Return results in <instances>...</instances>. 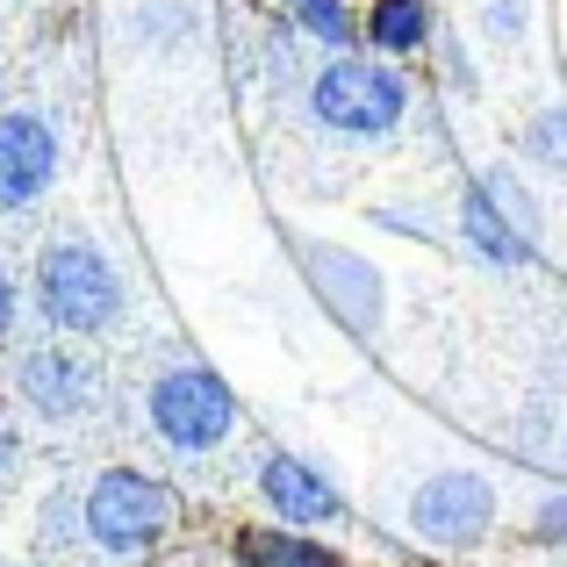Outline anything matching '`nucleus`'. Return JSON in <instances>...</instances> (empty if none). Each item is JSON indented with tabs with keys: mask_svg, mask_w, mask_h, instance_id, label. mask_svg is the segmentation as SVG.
I'll list each match as a JSON object with an SVG mask.
<instances>
[{
	"mask_svg": "<svg viewBox=\"0 0 567 567\" xmlns=\"http://www.w3.org/2000/svg\"><path fill=\"white\" fill-rule=\"evenodd\" d=\"M309 109H317V123L338 130V137H388V130L410 115V86H402V72L381 65V58L338 51L331 65L317 72V86H309Z\"/></svg>",
	"mask_w": 567,
	"mask_h": 567,
	"instance_id": "nucleus-1",
	"label": "nucleus"
},
{
	"mask_svg": "<svg viewBox=\"0 0 567 567\" xmlns=\"http://www.w3.org/2000/svg\"><path fill=\"white\" fill-rule=\"evenodd\" d=\"M37 302L51 317V331H109L123 317V280L94 245H43L37 259Z\"/></svg>",
	"mask_w": 567,
	"mask_h": 567,
	"instance_id": "nucleus-2",
	"label": "nucleus"
},
{
	"mask_svg": "<svg viewBox=\"0 0 567 567\" xmlns=\"http://www.w3.org/2000/svg\"><path fill=\"white\" fill-rule=\"evenodd\" d=\"M237 424V402H230V381L208 374V367H166L152 381V431L173 445V453H208L223 445Z\"/></svg>",
	"mask_w": 567,
	"mask_h": 567,
	"instance_id": "nucleus-3",
	"label": "nucleus"
},
{
	"mask_svg": "<svg viewBox=\"0 0 567 567\" xmlns=\"http://www.w3.org/2000/svg\"><path fill=\"white\" fill-rule=\"evenodd\" d=\"M166 525H173V496L137 467H109L86 488V532H94L101 554H144Z\"/></svg>",
	"mask_w": 567,
	"mask_h": 567,
	"instance_id": "nucleus-4",
	"label": "nucleus"
},
{
	"mask_svg": "<svg viewBox=\"0 0 567 567\" xmlns=\"http://www.w3.org/2000/svg\"><path fill=\"white\" fill-rule=\"evenodd\" d=\"M460 237H467L488 266L532 259V245H539V208L517 187V173H488V181H474L460 194Z\"/></svg>",
	"mask_w": 567,
	"mask_h": 567,
	"instance_id": "nucleus-5",
	"label": "nucleus"
},
{
	"mask_svg": "<svg viewBox=\"0 0 567 567\" xmlns=\"http://www.w3.org/2000/svg\"><path fill=\"white\" fill-rule=\"evenodd\" d=\"M410 517L431 546H474L496 525V488H488L482 474H439V482L416 488Z\"/></svg>",
	"mask_w": 567,
	"mask_h": 567,
	"instance_id": "nucleus-6",
	"label": "nucleus"
},
{
	"mask_svg": "<svg viewBox=\"0 0 567 567\" xmlns=\"http://www.w3.org/2000/svg\"><path fill=\"white\" fill-rule=\"evenodd\" d=\"M58 181V137L37 115H0V208H29Z\"/></svg>",
	"mask_w": 567,
	"mask_h": 567,
	"instance_id": "nucleus-7",
	"label": "nucleus"
},
{
	"mask_svg": "<svg viewBox=\"0 0 567 567\" xmlns=\"http://www.w3.org/2000/svg\"><path fill=\"white\" fill-rule=\"evenodd\" d=\"M309 280H317L323 309H331L338 323H352V331H381V280L367 259H352V251H331V245H309Z\"/></svg>",
	"mask_w": 567,
	"mask_h": 567,
	"instance_id": "nucleus-8",
	"label": "nucleus"
},
{
	"mask_svg": "<svg viewBox=\"0 0 567 567\" xmlns=\"http://www.w3.org/2000/svg\"><path fill=\"white\" fill-rule=\"evenodd\" d=\"M259 496L274 503V517L280 525H331L346 503H338V488L323 482L309 460H295V453H274L259 467Z\"/></svg>",
	"mask_w": 567,
	"mask_h": 567,
	"instance_id": "nucleus-9",
	"label": "nucleus"
},
{
	"mask_svg": "<svg viewBox=\"0 0 567 567\" xmlns=\"http://www.w3.org/2000/svg\"><path fill=\"white\" fill-rule=\"evenodd\" d=\"M22 395L43 416H72L86 402V367L65 346H37V352H22Z\"/></svg>",
	"mask_w": 567,
	"mask_h": 567,
	"instance_id": "nucleus-10",
	"label": "nucleus"
},
{
	"mask_svg": "<svg viewBox=\"0 0 567 567\" xmlns=\"http://www.w3.org/2000/svg\"><path fill=\"white\" fill-rule=\"evenodd\" d=\"M367 43L388 58H410L431 43V0H374V14H367Z\"/></svg>",
	"mask_w": 567,
	"mask_h": 567,
	"instance_id": "nucleus-11",
	"label": "nucleus"
},
{
	"mask_svg": "<svg viewBox=\"0 0 567 567\" xmlns=\"http://www.w3.org/2000/svg\"><path fill=\"white\" fill-rule=\"evenodd\" d=\"M245 567H338L331 546L302 539V532H245Z\"/></svg>",
	"mask_w": 567,
	"mask_h": 567,
	"instance_id": "nucleus-12",
	"label": "nucleus"
},
{
	"mask_svg": "<svg viewBox=\"0 0 567 567\" xmlns=\"http://www.w3.org/2000/svg\"><path fill=\"white\" fill-rule=\"evenodd\" d=\"M137 37L152 43V51H187L194 43V0H144Z\"/></svg>",
	"mask_w": 567,
	"mask_h": 567,
	"instance_id": "nucleus-13",
	"label": "nucleus"
},
{
	"mask_svg": "<svg viewBox=\"0 0 567 567\" xmlns=\"http://www.w3.org/2000/svg\"><path fill=\"white\" fill-rule=\"evenodd\" d=\"M288 14H295V22H302L317 43H331V51H352V43L367 37V29L352 22L346 0H288Z\"/></svg>",
	"mask_w": 567,
	"mask_h": 567,
	"instance_id": "nucleus-14",
	"label": "nucleus"
},
{
	"mask_svg": "<svg viewBox=\"0 0 567 567\" xmlns=\"http://www.w3.org/2000/svg\"><path fill=\"white\" fill-rule=\"evenodd\" d=\"M525 158L546 173H567V109H539L525 123Z\"/></svg>",
	"mask_w": 567,
	"mask_h": 567,
	"instance_id": "nucleus-15",
	"label": "nucleus"
},
{
	"mask_svg": "<svg viewBox=\"0 0 567 567\" xmlns=\"http://www.w3.org/2000/svg\"><path fill=\"white\" fill-rule=\"evenodd\" d=\"M525 22H532L525 0H488V8H482V37L503 43V51H511V43H525Z\"/></svg>",
	"mask_w": 567,
	"mask_h": 567,
	"instance_id": "nucleus-16",
	"label": "nucleus"
},
{
	"mask_svg": "<svg viewBox=\"0 0 567 567\" xmlns=\"http://www.w3.org/2000/svg\"><path fill=\"white\" fill-rule=\"evenodd\" d=\"M445 72H453V86H460V94H474V58L460 51V43H445Z\"/></svg>",
	"mask_w": 567,
	"mask_h": 567,
	"instance_id": "nucleus-17",
	"label": "nucleus"
},
{
	"mask_svg": "<svg viewBox=\"0 0 567 567\" xmlns=\"http://www.w3.org/2000/svg\"><path fill=\"white\" fill-rule=\"evenodd\" d=\"M539 532H546V539H567V496H554L539 511Z\"/></svg>",
	"mask_w": 567,
	"mask_h": 567,
	"instance_id": "nucleus-18",
	"label": "nucleus"
},
{
	"mask_svg": "<svg viewBox=\"0 0 567 567\" xmlns=\"http://www.w3.org/2000/svg\"><path fill=\"white\" fill-rule=\"evenodd\" d=\"M8 323H14V280L0 274V331H8Z\"/></svg>",
	"mask_w": 567,
	"mask_h": 567,
	"instance_id": "nucleus-19",
	"label": "nucleus"
}]
</instances>
